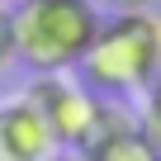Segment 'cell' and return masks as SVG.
Segmentation results:
<instances>
[{
    "instance_id": "cell-1",
    "label": "cell",
    "mask_w": 161,
    "mask_h": 161,
    "mask_svg": "<svg viewBox=\"0 0 161 161\" xmlns=\"http://www.w3.org/2000/svg\"><path fill=\"white\" fill-rule=\"evenodd\" d=\"M76 76L104 100H123L133 90H147L161 76V24H156V14L100 19L86 57L76 62Z\"/></svg>"
},
{
    "instance_id": "cell-2",
    "label": "cell",
    "mask_w": 161,
    "mask_h": 161,
    "mask_svg": "<svg viewBox=\"0 0 161 161\" xmlns=\"http://www.w3.org/2000/svg\"><path fill=\"white\" fill-rule=\"evenodd\" d=\"M10 24H14V62L29 66L33 76H47L76 71L100 29V10L95 0H14Z\"/></svg>"
},
{
    "instance_id": "cell-3",
    "label": "cell",
    "mask_w": 161,
    "mask_h": 161,
    "mask_svg": "<svg viewBox=\"0 0 161 161\" xmlns=\"http://www.w3.org/2000/svg\"><path fill=\"white\" fill-rule=\"evenodd\" d=\"M24 100L43 114V123H47V133H52L57 147L80 152V147L95 137V123H100V95H95L80 76H71V71L33 76V86L24 90Z\"/></svg>"
},
{
    "instance_id": "cell-4",
    "label": "cell",
    "mask_w": 161,
    "mask_h": 161,
    "mask_svg": "<svg viewBox=\"0 0 161 161\" xmlns=\"http://www.w3.org/2000/svg\"><path fill=\"white\" fill-rule=\"evenodd\" d=\"M52 152H57V142H52L43 114L24 95L0 104V161H47Z\"/></svg>"
},
{
    "instance_id": "cell-5",
    "label": "cell",
    "mask_w": 161,
    "mask_h": 161,
    "mask_svg": "<svg viewBox=\"0 0 161 161\" xmlns=\"http://www.w3.org/2000/svg\"><path fill=\"white\" fill-rule=\"evenodd\" d=\"M80 152H86V161H156V152L147 147V137L137 133V123L109 128V133L90 137Z\"/></svg>"
},
{
    "instance_id": "cell-6",
    "label": "cell",
    "mask_w": 161,
    "mask_h": 161,
    "mask_svg": "<svg viewBox=\"0 0 161 161\" xmlns=\"http://www.w3.org/2000/svg\"><path fill=\"white\" fill-rule=\"evenodd\" d=\"M137 133L147 137V147L161 161V76L147 86V100H142V114H137Z\"/></svg>"
},
{
    "instance_id": "cell-7",
    "label": "cell",
    "mask_w": 161,
    "mask_h": 161,
    "mask_svg": "<svg viewBox=\"0 0 161 161\" xmlns=\"http://www.w3.org/2000/svg\"><path fill=\"white\" fill-rule=\"evenodd\" d=\"M14 66V24H10V5H0V71Z\"/></svg>"
},
{
    "instance_id": "cell-8",
    "label": "cell",
    "mask_w": 161,
    "mask_h": 161,
    "mask_svg": "<svg viewBox=\"0 0 161 161\" xmlns=\"http://www.w3.org/2000/svg\"><path fill=\"white\" fill-rule=\"evenodd\" d=\"M109 14H156L161 0H104Z\"/></svg>"
},
{
    "instance_id": "cell-9",
    "label": "cell",
    "mask_w": 161,
    "mask_h": 161,
    "mask_svg": "<svg viewBox=\"0 0 161 161\" xmlns=\"http://www.w3.org/2000/svg\"><path fill=\"white\" fill-rule=\"evenodd\" d=\"M47 161H86V152H71V147H57Z\"/></svg>"
},
{
    "instance_id": "cell-10",
    "label": "cell",
    "mask_w": 161,
    "mask_h": 161,
    "mask_svg": "<svg viewBox=\"0 0 161 161\" xmlns=\"http://www.w3.org/2000/svg\"><path fill=\"white\" fill-rule=\"evenodd\" d=\"M0 5H14V0H0Z\"/></svg>"
}]
</instances>
